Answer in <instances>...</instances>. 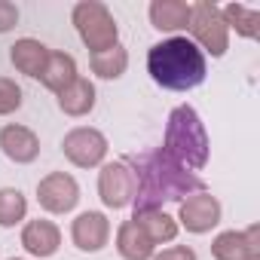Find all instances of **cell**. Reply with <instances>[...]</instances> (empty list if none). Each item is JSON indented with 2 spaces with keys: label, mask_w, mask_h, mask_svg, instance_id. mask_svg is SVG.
<instances>
[{
  "label": "cell",
  "mask_w": 260,
  "mask_h": 260,
  "mask_svg": "<svg viewBox=\"0 0 260 260\" xmlns=\"http://www.w3.org/2000/svg\"><path fill=\"white\" fill-rule=\"evenodd\" d=\"M150 25L156 31H187L190 4H184V0H153L150 4Z\"/></svg>",
  "instance_id": "cell-16"
},
{
  "label": "cell",
  "mask_w": 260,
  "mask_h": 260,
  "mask_svg": "<svg viewBox=\"0 0 260 260\" xmlns=\"http://www.w3.org/2000/svg\"><path fill=\"white\" fill-rule=\"evenodd\" d=\"M19 25V7L10 0H0V34H7Z\"/></svg>",
  "instance_id": "cell-24"
},
{
  "label": "cell",
  "mask_w": 260,
  "mask_h": 260,
  "mask_svg": "<svg viewBox=\"0 0 260 260\" xmlns=\"http://www.w3.org/2000/svg\"><path fill=\"white\" fill-rule=\"evenodd\" d=\"M71 22L83 40V46L95 55V52H104L110 46L119 43V28H116V19L113 13L98 4V0H80L71 13Z\"/></svg>",
  "instance_id": "cell-4"
},
{
  "label": "cell",
  "mask_w": 260,
  "mask_h": 260,
  "mask_svg": "<svg viewBox=\"0 0 260 260\" xmlns=\"http://www.w3.org/2000/svg\"><path fill=\"white\" fill-rule=\"evenodd\" d=\"M71 239H74V245L80 251H89V254L101 251L110 242V220H107V214H101V211L77 214L74 223H71Z\"/></svg>",
  "instance_id": "cell-12"
},
{
  "label": "cell",
  "mask_w": 260,
  "mask_h": 260,
  "mask_svg": "<svg viewBox=\"0 0 260 260\" xmlns=\"http://www.w3.org/2000/svg\"><path fill=\"white\" fill-rule=\"evenodd\" d=\"M49 52H52V49H46L40 40H34V37H22V40H16V43L10 46V61H13V68H16L19 74L40 80Z\"/></svg>",
  "instance_id": "cell-14"
},
{
  "label": "cell",
  "mask_w": 260,
  "mask_h": 260,
  "mask_svg": "<svg viewBox=\"0 0 260 260\" xmlns=\"http://www.w3.org/2000/svg\"><path fill=\"white\" fill-rule=\"evenodd\" d=\"M220 214H223V208H220L217 196H211L208 190H199V193H190V196L181 202L175 220H178V226H184L187 233L202 236V233H211V230L220 223Z\"/></svg>",
  "instance_id": "cell-7"
},
{
  "label": "cell",
  "mask_w": 260,
  "mask_h": 260,
  "mask_svg": "<svg viewBox=\"0 0 260 260\" xmlns=\"http://www.w3.org/2000/svg\"><path fill=\"white\" fill-rule=\"evenodd\" d=\"M147 74L156 86H162L169 92H190V89L202 86V80L208 74V61L190 37H169V40L150 46Z\"/></svg>",
  "instance_id": "cell-2"
},
{
  "label": "cell",
  "mask_w": 260,
  "mask_h": 260,
  "mask_svg": "<svg viewBox=\"0 0 260 260\" xmlns=\"http://www.w3.org/2000/svg\"><path fill=\"white\" fill-rule=\"evenodd\" d=\"M214 260H260V226L251 223L248 230H226L211 242Z\"/></svg>",
  "instance_id": "cell-10"
},
{
  "label": "cell",
  "mask_w": 260,
  "mask_h": 260,
  "mask_svg": "<svg viewBox=\"0 0 260 260\" xmlns=\"http://www.w3.org/2000/svg\"><path fill=\"white\" fill-rule=\"evenodd\" d=\"M37 202L49 214H68L80 202V184L68 172H52L37 184Z\"/></svg>",
  "instance_id": "cell-9"
},
{
  "label": "cell",
  "mask_w": 260,
  "mask_h": 260,
  "mask_svg": "<svg viewBox=\"0 0 260 260\" xmlns=\"http://www.w3.org/2000/svg\"><path fill=\"white\" fill-rule=\"evenodd\" d=\"M128 169L135 175V211L162 208V202H184L190 193L202 190V181L190 169L178 166L162 147L128 159Z\"/></svg>",
  "instance_id": "cell-1"
},
{
  "label": "cell",
  "mask_w": 260,
  "mask_h": 260,
  "mask_svg": "<svg viewBox=\"0 0 260 260\" xmlns=\"http://www.w3.org/2000/svg\"><path fill=\"white\" fill-rule=\"evenodd\" d=\"M89 68H92V74L101 77V80H119V77L125 74V68H128V52L116 43V46H110V49H104V52L89 55Z\"/></svg>",
  "instance_id": "cell-21"
},
{
  "label": "cell",
  "mask_w": 260,
  "mask_h": 260,
  "mask_svg": "<svg viewBox=\"0 0 260 260\" xmlns=\"http://www.w3.org/2000/svg\"><path fill=\"white\" fill-rule=\"evenodd\" d=\"M162 150L184 169L199 172L208 162V132H205V122L199 119V113L190 104H178L169 113L166 122V138H162Z\"/></svg>",
  "instance_id": "cell-3"
},
{
  "label": "cell",
  "mask_w": 260,
  "mask_h": 260,
  "mask_svg": "<svg viewBox=\"0 0 260 260\" xmlns=\"http://www.w3.org/2000/svg\"><path fill=\"white\" fill-rule=\"evenodd\" d=\"M116 251L122 260H150L156 254V245L135 220H122L116 230Z\"/></svg>",
  "instance_id": "cell-15"
},
{
  "label": "cell",
  "mask_w": 260,
  "mask_h": 260,
  "mask_svg": "<svg viewBox=\"0 0 260 260\" xmlns=\"http://www.w3.org/2000/svg\"><path fill=\"white\" fill-rule=\"evenodd\" d=\"M190 40L202 49V55L220 58L230 49V28L223 25L220 7L211 4V0H199V4H190Z\"/></svg>",
  "instance_id": "cell-5"
},
{
  "label": "cell",
  "mask_w": 260,
  "mask_h": 260,
  "mask_svg": "<svg viewBox=\"0 0 260 260\" xmlns=\"http://www.w3.org/2000/svg\"><path fill=\"white\" fill-rule=\"evenodd\" d=\"M98 196L107 208L119 211L135 199V175L128 162H104L98 172Z\"/></svg>",
  "instance_id": "cell-8"
},
{
  "label": "cell",
  "mask_w": 260,
  "mask_h": 260,
  "mask_svg": "<svg viewBox=\"0 0 260 260\" xmlns=\"http://www.w3.org/2000/svg\"><path fill=\"white\" fill-rule=\"evenodd\" d=\"M77 77H80V74H77L74 55H68V52H49L46 68H43V74H40V83H43L49 92L58 95V92H64Z\"/></svg>",
  "instance_id": "cell-17"
},
{
  "label": "cell",
  "mask_w": 260,
  "mask_h": 260,
  "mask_svg": "<svg viewBox=\"0 0 260 260\" xmlns=\"http://www.w3.org/2000/svg\"><path fill=\"white\" fill-rule=\"evenodd\" d=\"M132 220L147 233V239L153 242V245H162V242H175V236H178V220L169 214V211H162V208H150V211H135L132 214Z\"/></svg>",
  "instance_id": "cell-18"
},
{
  "label": "cell",
  "mask_w": 260,
  "mask_h": 260,
  "mask_svg": "<svg viewBox=\"0 0 260 260\" xmlns=\"http://www.w3.org/2000/svg\"><path fill=\"white\" fill-rule=\"evenodd\" d=\"M28 217V199L16 187H0V226H16Z\"/></svg>",
  "instance_id": "cell-22"
},
{
  "label": "cell",
  "mask_w": 260,
  "mask_h": 260,
  "mask_svg": "<svg viewBox=\"0 0 260 260\" xmlns=\"http://www.w3.org/2000/svg\"><path fill=\"white\" fill-rule=\"evenodd\" d=\"M61 150L71 166L77 169H95L107 156V138L92 125H77L61 138Z\"/></svg>",
  "instance_id": "cell-6"
},
{
  "label": "cell",
  "mask_w": 260,
  "mask_h": 260,
  "mask_svg": "<svg viewBox=\"0 0 260 260\" xmlns=\"http://www.w3.org/2000/svg\"><path fill=\"white\" fill-rule=\"evenodd\" d=\"M58 107L68 116H86L95 107V83L86 77H77L64 92H58Z\"/></svg>",
  "instance_id": "cell-19"
},
{
  "label": "cell",
  "mask_w": 260,
  "mask_h": 260,
  "mask_svg": "<svg viewBox=\"0 0 260 260\" xmlns=\"http://www.w3.org/2000/svg\"><path fill=\"white\" fill-rule=\"evenodd\" d=\"M150 260H196V251L187 245H172V248H162L159 254H153Z\"/></svg>",
  "instance_id": "cell-25"
},
{
  "label": "cell",
  "mask_w": 260,
  "mask_h": 260,
  "mask_svg": "<svg viewBox=\"0 0 260 260\" xmlns=\"http://www.w3.org/2000/svg\"><path fill=\"white\" fill-rule=\"evenodd\" d=\"M22 107V86L10 77H0V116H10Z\"/></svg>",
  "instance_id": "cell-23"
},
{
  "label": "cell",
  "mask_w": 260,
  "mask_h": 260,
  "mask_svg": "<svg viewBox=\"0 0 260 260\" xmlns=\"http://www.w3.org/2000/svg\"><path fill=\"white\" fill-rule=\"evenodd\" d=\"M220 16H223V25L236 28V34L245 37V40H254L260 34V13L245 7V4H226L220 10Z\"/></svg>",
  "instance_id": "cell-20"
},
{
  "label": "cell",
  "mask_w": 260,
  "mask_h": 260,
  "mask_svg": "<svg viewBox=\"0 0 260 260\" xmlns=\"http://www.w3.org/2000/svg\"><path fill=\"white\" fill-rule=\"evenodd\" d=\"M10 260H22V257H10Z\"/></svg>",
  "instance_id": "cell-26"
},
{
  "label": "cell",
  "mask_w": 260,
  "mask_h": 260,
  "mask_svg": "<svg viewBox=\"0 0 260 260\" xmlns=\"http://www.w3.org/2000/svg\"><path fill=\"white\" fill-rule=\"evenodd\" d=\"M0 150H4L7 159H13L19 166H28L40 156V138H37L34 128L10 122V125L0 128Z\"/></svg>",
  "instance_id": "cell-11"
},
{
  "label": "cell",
  "mask_w": 260,
  "mask_h": 260,
  "mask_svg": "<svg viewBox=\"0 0 260 260\" xmlns=\"http://www.w3.org/2000/svg\"><path fill=\"white\" fill-rule=\"evenodd\" d=\"M22 248L31 254V257H52L58 248H61V230L46 220V217H37V220H28L25 230H22Z\"/></svg>",
  "instance_id": "cell-13"
}]
</instances>
